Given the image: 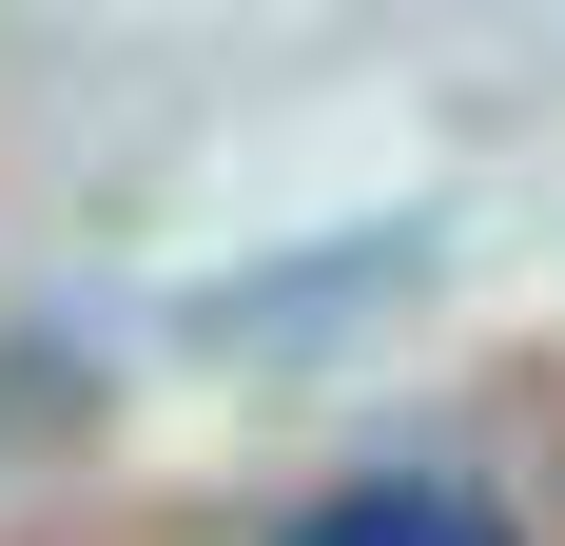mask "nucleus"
I'll return each mask as SVG.
<instances>
[{
	"instance_id": "1",
	"label": "nucleus",
	"mask_w": 565,
	"mask_h": 546,
	"mask_svg": "<svg viewBox=\"0 0 565 546\" xmlns=\"http://www.w3.org/2000/svg\"><path fill=\"white\" fill-rule=\"evenodd\" d=\"M274 546H508V507H468L449 469H371V489H332V507H292Z\"/></svg>"
}]
</instances>
